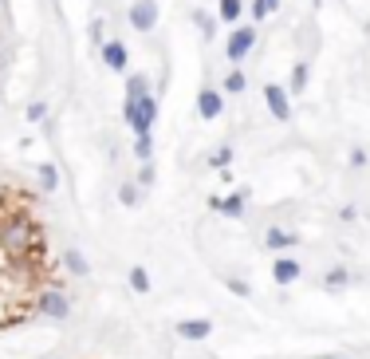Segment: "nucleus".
<instances>
[{"mask_svg": "<svg viewBox=\"0 0 370 359\" xmlns=\"http://www.w3.org/2000/svg\"><path fill=\"white\" fill-rule=\"evenodd\" d=\"M177 335L189 340V343H201L213 335V320H181V324H177Z\"/></svg>", "mask_w": 370, "mask_h": 359, "instance_id": "nucleus-11", "label": "nucleus"}, {"mask_svg": "<svg viewBox=\"0 0 370 359\" xmlns=\"http://www.w3.org/2000/svg\"><path fill=\"white\" fill-rule=\"evenodd\" d=\"M59 261H63V269H68L71 276H91V265L83 261V253H79V249H63V256H59Z\"/></svg>", "mask_w": 370, "mask_h": 359, "instance_id": "nucleus-13", "label": "nucleus"}, {"mask_svg": "<svg viewBox=\"0 0 370 359\" xmlns=\"http://www.w3.org/2000/svg\"><path fill=\"white\" fill-rule=\"evenodd\" d=\"M292 245H300V237L287 229H280V225H272L268 233H264V249H272V253H287Z\"/></svg>", "mask_w": 370, "mask_h": 359, "instance_id": "nucleus-12", "label": "nucleus"}, {"mask_svg": "<svg viewBox=\"0 0 370 359\" xmlns=\"http://www.w3.org/2000/svg\"><path fill=\"white\" fill-rule=\"evenodd\" d=\"M240 12H244L240 0H217V16H221V24H236V20H240Z\"/></svg>", "mask_w": 370, "mask_h": 359, "instance_id": "nucleus-15", "label": "nucleus"}, {"mask_svg": "<svg viewBox=\"0 0 370 359\" xmlns=\"http://www.w3.org/2000/svg\"><path fill=\"white\" fill-rule=\"evenodd\" d=\"M221 284H225V288L233 292V296H240V300H248V296H253V288H248V284H244L240 276H221Z\"/></svg>", "mask_w": 370, "mask_h": 359, "instance_id": "nucleus-24", "label": "nucleus"}, {"mask_svg": "<svg viewBox=\"0 0 370 359\" xmlns=\"http://www.w3.org/2000/svg\"><path fill=\"white\" fill-rule=\"evenodd\" d=\"M292 95H303L307 91V63H295L292 68V87H287Z\"/></svg>", "mask_w": 370, "mask_h": 359, "instance_id": "nucleus-21", "label": "nucleus"}, {"mask_svg": "<svg viewBox=\"0 0 370 359\" xmlns=\"http://www.w3.org/2000/svg\"><path fill=\"white\" fill-rule=\"evenodd\" d=\"M197 115L217 123L221 115H225V95H221L217 87H201V91H197Z\"/></svg>", "mask_w": 370, "mask_h": 359, "instance_id": "nucleus-7", "label": "nucleus"}, {"mask_svg": "<svg viewBox=\"0 0 370 359\" xmlns=\"http://www.w3.org/2000/svg\"><path fill=\"white\" fill-rule=\"evenodd\" d=\"M233 158H236L233 146H221V150L209 154V166H213V170H225V166H233Z\"/></svg>", "mask_w": 370, "mask_h": 359, "instance_id": "nucleus-19", "label": "nucleus"}, {"mask_svg": "<svg viewBox=\"0 0 370 359\" xmlns=\"http://www.w3.org/2000/svg\"><path fill=\"white\" fill-rule=\"evenodd\" d=\"M127 281H130V288H134V292H138V296H146V292H150V288H154V281H150V273H146V269H142V265H134V269H130V273H127Z\"/></svg>", "mask_w": 370, "mask_h": 359, "instance_id": "nucleus-14", "label": "nucleus"}, {"mask_svg": "<svg viewBox=\"0 0 370 359\" xmlns=\"http://www.w3.org/2000/svg\"><path fill=\"white\" fill-rule=\"evenodd\" d=\"M28 123H40L43 119V115H48V103H43V99H36V103H28Z\"/></svg>", "mask_w": 370, "mask_h": 359, "instance_id": "nucleus-27", "label": "nucleus"}, {"mask_svg": "<svg viewBox=\"0 0 370 359\" xmlns=\"http://www.w3.org/2000/svg\"><path fill=\"white\" fill-rule=\"evenodd\" d=\"M319 359H339V355H319Z\"/></svg>", "mask_w": 370, "mask_h": 359, "instance_id": "nucleus-32", "label": "nucleus"}, {"mask_svg": "<svg viewBox=\"0 0 370 359\" xmlns=\"http://www.w3.org/2000/svg\"><path fill=\"white\" fill-rule=\"evenodd\" d=\"M221 87H225L228 95H240V91H248V76H244L240 68H233V71L225 76V83H221Z\"/></svg>", "mask_w": 370, "mask_h": 359, "instance_id": "nucleus-17", "label": "nucleus"}, {"mask_svg": "<svg viewBox=\"0 0 370 359\" xmlns=\"http://www.w3.org/2000/svg\"><path fill=\"white\" fill-rule=\"evenodd\" d=\"M256 48V24H236L225 40V60L228 63H244L248 51Z\"/></svg>", "mask_w": 370, "mask_h": 359, "instance_id": "nucleus-3", "label": "nucleus"}, {"mask_svg": "<svg viewBox=\"0 0 370 359\" xmlns=\"http://www.w3.org/2000/svg\"><path fill=\"white\" fill-rule=\"evenodd\" d=\"M276 9H280V0H253V20L260 24V20H268Z\"/></svg>", "mask_w": 370, "mask_h": 359, "instance_id": "nucleus-23", "label": "nucleus"}, {"mask_svg": "<svg viewBox=\"0 0 370 359\" xmlns=\"http://www.w3.org/2000/svg\"><path fill=\"white\" fill-rule=\"evenodd\" d=\"M0 245L9 249V253H28V249H40V229H36V222L28 214H16L4 229H0Z\"/></svg>", "mask_w": 370, "mask_h": 359, "instance_id": "nucleus-1", "label": "nucleus"}, {"mask_svg": "<svg viewBox=\"0 0 370 359\" xmlns=\"http://www.w3.org/2000/svg\"><path fill=\"white\" fill-rule=\"evenodd\" d=\"M102 63H107L110 71H127V63H130V51H127V43L122 40H110V43H102Z\"/></svg>", "mask_w": 370, "mask_h": 359, "instance_id": "nucleus-10", "label": "nucleus"}, {"mask_svg": "<svg viewBox=\"0 0 370 359\" xmlns=\"http://www.w3.org/2000/svg\"><path fill=\"white\" fill-rule=\"evenodd\" d=\"M347 284H351V273H347L343 265H335L327 276H323V288L327 292H339V288H347Z\"/></svg>", "mask_w": 370, "mask_h": 359, "instance_id": "nucleus-16", "label": "nucleus"}, {"mask_svg": "<svg viewBox=\"0 0 370 359\" xmlns=\"http://www.w3.org/2000/svg\"><path fill=\"white\" fill-rule=\"evenodd\" d=\"M197 24H201V32H205V36H213V20H209V12H197Z\"/></svg>", "mask_w": 370, "mask_h": 359, "instance_id": "nucleus-29", "label": "nucleus"}, {"mask_svg": "<svg viewBox=\"0 0 370 359\" xmlns=\"http://www.w3.org/2000/svg\"><path fill=\"white\" fill-rule=\"evenodd\" d=\"M138 197H142V186H138V182H122V186H118V202L122 205H138Z\"/></svg>", "mask_w": 370, "mask_h": 359, "instance_id": "nucleus-20", "label": "nucleus"}, {"mask_svg": "<svg viewBox=\"0 0 370 359\" xmlns=\"http://www.w3.org/2000/svg\"><path fill=\"white\" fill-rule=\"evenodd\" d=\"M303 273V265L295 261V256H280L276 253V265H272V281L280 284V288H287V284H295Z\"/></svg>", "mask_w": 370, "mask_h": 359, "instance_id": "nucleus-8", "label": "nucleus"}, {"mask_svg": "<svg viewBox=\"0 0 370 359\" xmlns=\"http://www.w3.org/2000/svg\"><path fill=\"white\" fill-rule=\"evenodd\" d=\"M339 217H343V222H354V217H359V209H354V205H343V209H339Z\"/></svg>", "mask_w": 370, "mask_h": 359, "instance_id": "nucleus-31", "label": "nucleus"}, {"mask_svg": "<svg viewBox=\"0 0 370 359\" xmlns=\"http://www.w3.org/2000/svg\"><path fill=\"white\" fill-rule=\"evenodd\" d=\"M122 123H127L134 135H154V123H158V99L150 91L142 99H122Z\"/></svg>", "mask_w": 370, "mask_h": 359, "instance_id": "nucleus-2", "label": "nucleus"}, {"mask_svg": "<svg viewBox=\"0 0 370 359\" xmlns=\"http://www.w3.org/2000/svg\"><path fill=\"white\" fill-rule=\"evenodd\" d=\"M134 158L138 162H154V135H134Z\"/></svg>", "mask_w": 370, "mask_h": 359, "instance_id": "nucleus-18", "label": "nucleus"}, {"mask_svg": "<svg viewBox=\"0 0 370 359\" xmlns=\"http://www.w3.org/2000/svg\"><path fill=\"white\" fill-rule=\"evenodd\" d=\"M244 197H248V189H236V194H228V197L213 194L209 197V209H217V214H225V217H240L244 214Z\"/></svg>", "mask_w": 370, "mask_h": 359, "instance_id": "nucleus-9", "label": "nucleus"}, {"mask_svg": "<svg viewBox=\"0 0 370 359\" xmlns=\"http://www.w3.org/2000/svg\"><path fill=\"white\" fill-rule=\"evenodd\" d=\"M91 43H95V48L107 43V40H102V20H95V24H91Z\"/></svg>", "mask_w": 370, "mask_h": 359, "instance_id": "nucleus-28", "label": "nucleus"}, {"mask_svg": "<svg viewBox=\"0 0 370 359\" xmlns=\"http://www.w3.org/2000/svg\"><path fill=\"white\" fill-rule=\"evenodd\" d=\"M154 182H158V166L142 162V170H138V186H154Z\"/></svg>", "mask_w": 370, "mask_h": 359, "instance_id": "nucleus-26", "label": "nucleus"}, {"mask_svg": "<svg viewBox=\"0 0 370 359\" xmlns=\"http://www.w3.org/2000/svg\"><path fill=\"white\" fill-rule=\"evenodd\" d=\"M146 91H150V79L146 76H130L127 79V99H142Z\"/></svg>", "mask_w": 370, "mask_h": 359, "instance_id": "nucleus-22", "label": "nucleus"}, {"mask_svg": "<svg viewBox=\"0 0 370 359\" xmlns=\"http://www.w3.org/2000/svg\"><path fill=\"white\" fill-rule=\"evenodd\" d=\"M36 312H40V316H48V320H68L71 316L68 292H63V288H48L40 300H36Z\"/></svg>", "mask_w": 370, "mask_h": 359, "instance_id": "nucleus-4", "label": "nucleus"}, {"mask_svg": "<svg viewBox=\"0 0 370 359\" xmlns=\"http://www.w3.org/2000/svg\"><path fill=\"white\" fill-rule=\"evenodd\" d=\"M127 20H130V28H138V32H150V28L158 24V0H134Z\"/></svg>", "mask_w": 370, "mask_h": 359, "instance_id": "nucleus-6", "label": "nucleus"}, {"mask_svg": "<svg viewBox=\"0 0 370 359\" xmlns=\"http://www.w3.org/2000/svg\"><path fill=\"white\" fill-rule=\"evenodd\" d=\"M351 166H366V150H359V146H354V150H351Z\"/></svg>", "mask_w": 370, "mask_h": 359, "instance_id": "nucleus-30", "label": "nucleus"}, {"mask_svg": "<svg viewBox=\"0 0 370 359\" xmlns=\"http://www.w3.org/2000/svg\"><path fill=\"white\" fill-rule=\"evenodd\" d=\"M264 103H268L272 119L292 123V99H287V87H280V83H264Z\"/></svg>", "mask_w": 370, "mask_h": 359, "instance_id": "nucleus-5", "label": "nucleus"}, {"mask_svg": "<svg viewBox=\"0 0 370 359\" xmlns=\"http://www.w3.org/2000/svg\"><path fill=\"white\" fill-rule=\"evenodd\" d=\"M40 186H43V189H56V186H59V170H56L51 162L40 166Z\"/></svg>", "mask_w": 370, "mask_h": 359, "instance_id": "nucleus-25", "label": "nucleus"}]
</instances>
